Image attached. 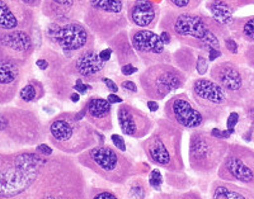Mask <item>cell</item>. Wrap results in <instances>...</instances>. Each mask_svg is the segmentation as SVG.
Wrapping results in <instances>:
<instances>
[{"instance_id": "6da1fadb", "label": "cell", "mask_w": 254, "mask_h": 199, "mask_svg": "<svg viewBox=\"0 0 254 199\" xmlns=\"http://www.w3.org/2000/svg\"><path fill=\"white\" fill-rule=\"evenodd\" d=\"M14 159L28 174L27 199H88L87 179L72 156L46 157L37 151H22Z\"/></svg>"}, {"instance_id": "7a4b0ae2", "label": "cell", "mask_w": 254, "mask_h": 199, "mask_svg": "<svg viewBox=\"0 0 254 199\" xmlns=\"http://www.w3.org/2000/svg\"><path fill=\"white\" fill-rule=\"evenodd\" d=\"M159 28L160 31H168L181 45L203 52L211 49L224 51V40L230 36L228 27L198 10L182 12L165 8L160 17Z\"/></svg>"}, {"instance_id": "3957f363", "label": "cell", "mask_w": 254, "mask_h": 199, "mask_svg": "<svg viewBox=\"0 0 254 199\" xmlns=\"http://www.w3.org/2000/svg\"><path fill=\"white\" fill-rule=\"evenodd\" d=\"M183 131L167 118L156 119L150 135L141 141V148L147 160L168 173H185Z\"/></svg>"}, {"instance_id": "277c9868", "label": "cell", "mask_w": 254, "mask_h": 199, "mask_svg": "<svg viewBox=\"0 0 254 199\" xmlns=\"http://www.w3.org/2000/svg\"><path fill=\"white\" fill-rule=\"evenodd\" d=\"M47 137L56 150L75 156L98 144L97 130L85 119L76 118L75 112L59 113L47 124Z\"/></svg>"}, {"instance_id": "5b68a950", "label": "cell", "mask_w": 254, "mask_h": 199, "mask_svg": "<svg viewBox=\"0 0 254 199\" xmlns=\"http://www.w3.org/2000/svg\"><path fill=\"white\" fill-rule=\"evenodd\" d=\"M76 161L106 182L124 185L137 174V165L110 145L97 144L76 156Z\"/></svg>"}, {"instance_id": "8992f818", "label": "cell", "mask_w": 254, "mask_h": 199, "mask_svg": "<svg viewBox=\"0 0 254 199\" xmlns=\"http://www.w3.org/2000/svg\"><path fill=\"white\" fill-rule=\"evenodd\" d=\"M83 20L102 42H107L130 24L125 0H88Z\"/></svg>"}, {"instance_id": "52a82bcc", "label": "cell", "mask_w": 254, "mask_h": 199, "mask_svg": "<svg viewBox=\"0 0 254 199\" xmlns=\"http://www.w3.org/2000/svg\"><path fill=\"white\" fill-rule=\"evenodd\" d=\"M229 142L217 139L206 130H193L188 141V164L199 175L216 173L224 160Z\"/></svg>"}, {"instance_id": "ba28073f", "label": "cell", "mask_w": 254, "mask_h": 199, "mask_svg": "<svg viewBox=\"0 0 254 199\" xmlns=\"http://www.w3.org/2000/svg\"><path fill=\"white\" fill-rule=\"evenodd\" d=\"M253 70L234 60L219 61L210 69V78L225 92L231 109L240 108L251 89Z\"/></svg>"}, {"instance_id": "9c48e42d", "label": "cell", "mask_w": 254, "mask_h": 199, "mask_svg": "<svg viewBox=\"0 0 254 199\" xmlns=\"http://www.w3.org/2000/svg\"><path fill=\"white\" fill-rule=\"evenodd\" d=\"M45 38L56 51L66 58H72L78 52L95 46V36L81 20L66 23L50 22L45 28Z\"/></svg>"}, {"instance_id": "30bf717a", "label": "cell", "mask_w": 254, "mask_h": 199, "mask_svg": "<svg viewBox=\"0 0 254 199\" xmlns=\"http://www.w3.org/2000/svg\"><path fill=\"white\" fill-rule=\"evenodd\" d=\"M188 76L173 64H155L140 74V87L145 97L151 100H164L172 93L182 89Z\"/></svg>"}, {"instance_id": "8fae6325", "label": "cell", "mask_w": 254, "mask_h": 199, "mask_svg": "<svg viewBox=\"0 0 254 199\" xmlns=\"http://www.w3.org/2000/svg\"><path fill=\"white\" fill-rule=\"evenodd\" d=\"M216 173L220 180L235 183L254 191V149L238 142L229 144Z\"/></svg>"}, {"instance_id": "7c38bea8", "label": "cell", "mask_w": 254, "mask_h": 199, "mask_svg": "<svg viewBox=\"0 0 254 199\" xmlns=\"http://www.w3.org/2000/svg\"><path fill=\"white\" fill-rule=\"evenodd\" d=\"M192 100L203 113L207 122L219 123L231 109L230 101L225 92L211 78H197L192 80L190 87Z\"/></svg>"}, {"instance_id": "4fadbf2b", "label": "cell", "mask_w": 254, "mask_h": 199, "mask_svg": "<svg viewBox=\"0 0 254 199\" xmlns=\"http://www.w3.org/2000/svg\"><path fill=\"white\" fill-rule=\"evenodd\" d=\"M1 114L4 122L0 132H9V135L18 142L27 145L37 144L44 139L45 128L35 113L13 109L1 112Z\"/></svg>"}, {"instance_id": "5bb4252c", "label": "cell", "mask_w": 254, "mask_h": 199, "mask_svg": "<svg viewBox=\"0 0 254 199\" xmlns=\"http://www.w3.org/2000/svg\"><path fill=\"white\" fill-rule=\"evenodd\" d=\"M131 42L145 66L155 64H172V53L162 41L159 33L153 29L135 28L128 31Z\"/></svg>"}, {"instance_id": "9a60e30c", "label": "cell", "mask_w": 254, "mask_h": 199, "mask_svg": "<svg viewBox=\"0 0 254 199\" xmlns=\"http://www.w3.org/2000/svg\"><path fill=\"white\" fill-rule=\"evenodd\" d=\"M164 118L182 130L192 131L202 128L207 122L203 113L186 93H178L165 101Z\"/></svg>"}, {"instance_id": "2e32d148", "label": "cell", "mask_w": 254, "mask_h": 199, "mask_svg": "<svg viewBox=\"0 0 254 199\" xmlns=\"http://www.w3.org/2000/svg\"><path fill=\"white\" fill-rule=\"evenodd\" d=\"M42 56L49 60L50 64L49 69L45 72H46L51 93L59 100L67 101L70 94L74 92V84H75V80L66 71V64L69 58L65 57L61 52L56 51L55 49H49V47L42 51Z\"/></svg>"}, {"instance_id": "e0dca14e", "label": "cell", "mask_w": 254, "mask_h": 199, "mask_svg": "<svg viewBox=\"0 0 254 199\" xmlns=\"http://www.w3.org/2000/svg\"><path fill=\"white\" fill-rule=\"evenodd\" d=\"M66 71L74 80L83 79L85 83H99L107 71V62L99 57L95 46L78 52L66 64Z\"/></svg>"}, {"instance_id": "ac0fdd59", "label": "cell", "mask_w": 254, "mask_h": 199, "mask_svg": "<svg viewBox=\"0 0 254 199\" xmlns=\"http://www.w3.org/2000/svg\"><path fill=\"white\" fill-rule=\"evenodd\" d=\"M31 32L26 29H0V58L24 62L35 51Z\"/></svg>"}, {"instance_id": "d6986e66", "label": "cell", "mask_w": 254, "mask_h": 199, "mask_svg": "<svg viewBox=\"0 0 254 199\" xmlns=\"http://www.w3.org/2000/svg\"><path fill=\"white\" fill-rule=\"evenodd\" d=\"M117 122L122 133L132 139H145L155 126L146 113L128 103L120 104L117 108Z\"/></svg>"}, {"instance_id": "ffe728a7", "label": "cell", "mask_w": 254, "mask_h": 199, "mask_svg": "<svg viewBox=\"0 0 254 199\" xmlns=\"http://www.w3.org/2000/svg\"><path fill=\"white\" fill-rule=\"evenodd\" d=\"M36 14L33 8L19 0H0V29H26L35 26Z\"/></svg>"}, {"instance_id": "44dd1931", "label": "cell", "mask_w": 254, "mask_h": 199, "mask_svg": "<svg viewBox=\"0 0 254 199\" xmlns=\"http://www.w3.org/2000/svg\"><path fill=\"white\" fill-rule=\"evenodd\" d=\"M88 0H44L41 10L51 22L66 23L84 18Z\"/></svg>"}, {"instance_id": "7402d4cb", "label": "cell", "mask_w": 254, "mask_h": 199, "mask_svg": "<svg viewBox=\"0 0 254 199\" xmlns=\"http://www.w3.org/2000/svg\"><path fill=\"white\" fill-rule=\"evenodd\" d=\"M126 15L128 23L135 28L154 31L159 26L162 10L151 0H128L126 1Z\"/></svg>"}, {"instance_id": "603a6c76", "label": "cell", "mask_w": 254, "mask_h": 199, "mask_svg": "<svg viewBox=\"0 0 254 199\" xmlns=\"http://www.w3.org/2000/svg\"><path fill=\"white\" fill-rule=\"evenodd\" d=\"M85 107V119L92 124L95 130L108 132L113 128L112 104L106 98L92 96L84 103Z\"/></svg>"}, {"instance_id": "cb8c5ba5", "label": "cell", "mask_w": 254, "mask_h": 199, "mask_svg": "<svg viewBox=\"0 0 254 199\" xmlns=\"http://www.w3.org/2000/svg\"><path fill=\"white\" fill-rule=\"evenodd\" d=\"M108 47H111L116 56V61L120 66H124L126 64H133L137 65L141 62L136 53L135 49L131 42L130 33L127 29H122L121 32L113 36L112 38L107 41Z\"/></svg>"}, {"instance_id": "d4e9b609", "label": "cell", "mask_w": 254, "mask_h": 199, "mask_svg": "<svg viewBox=\"0 0 254 199\" xmlns=\"http://www.w3.org/2000/svg\"><path fill=\"white\" fill-rule=\"evenodd\" d=\"M19 61L0 58V101H8L14 96L20 75Z\"/></svg>"}, {"instance_id": "484cf974", "label": "cell", "mask_w": 254, "mask_h": 199, "mask_svg": "<svg viewBox=\"0 0 254 199\" xmlns=\"http://www.w3.org/2000/svg\"><path fill=\"white\" fill-rule=\"evenodd\" d=\"M244 6L247 5L240 0H207L206 1V9L211 17L225 27H229V24L235 18V13Z\"/></svg>"}, {"instance_id": "4316f807", "label": "cell", "mask_w": 254, "mask_h": 199, "mask_svg": "<svg viewBox=\"0 0 254 199\" xmlns=\"http://www.w3.org/2000/svg\"><path fill=\"white\" fill-rule=\"evenodd\" d=\"M211 199H254V191L235 183L215 180L211 184Z\"/></svg>"}, {"instance_id": "83f0119b", "label": "cell", "mask_w": 254, "mask_h": 199, "mask_svg": "<svg viewBox=\"0 0 254 199\" xmlns=\"http://www.w3.org/2000/svg\"><path fill=\"white\" fill-rule=\"evenodd\" d=\"M197 50L190 46H182L172 53V64L183 71L187 76H192L196 72Z\"/></svg>"}, {"instance_id": "f1b7e54d", "label": "cell", "mask_w": 254, "mask_h": 199, "mask_svg": "<svg viewBox=\"0 0 254 199\" xmlns=\"http://www.w3.org/2000/svg\"><path fill=\"white\" fill-rule=\"evenodd\" d=\"M230 35L246 44H254V15L235 17L229 24Z\"/></svg>"}, {"instance_id": "f546056e", "label": "cell", "mask_w": 254, "mask_h": 199, "mask_svg": "<svg viewBox=\"0 0 254 199\" xmlns=\"http://www.w3.org/2000/svg\"><path fill=\"white\" fill-rule=\"evenodd\" d=\"M242 110L243 116H244L243 121L246 123V128L242 133V139L247 142H254V70L251 89H249L246 101L243 104Z\"/></svg>"}, {"instance_id": "4dcf8cb0", "label": "cell", "mask_w": 254, "mask_h": 199, "mask_svg": "<svg viewBox=\"0 0 254 199\" xmlns=\"http://www.w3.org/2000/svg\"><path fill=\"white\" fill-rule=\"evenodd\" d=\"M45 96V87L44 84L38 80H32L29 81L27 85H24L19 92L20 99L24 103H33L37 101Z\"/></svg>"}, {"instance_id": "1f68e13d", "label": "cell", "mask_w": 254, "mask_h": 199, "mask_svg": "<svg viewBox=\"0 0 254 199\" xmlns=\"http://www.w3.org/2000/svg\"><path fill=\"white\" fill-rule=\"evenodd\" d=\"M149 196V183L145 182L142 178L133 176L128 185L127 197L130 199H145Z\"/></svg>"}, {"instance_id": "d6a6232c", "label": "cell", "mask_w": 254, "mask_h": 199, "mask_svg": "<svg viewBox=\"0 0 254 199\" xmlns=\"http://www.w3.org/2000/svg\"><path fill=\"white\" fill-rule=\"evenodd\" d=\"M168 6L182 12H194L202 5L203 0H165Z\"/></svg>"}, {"instance_id": "836d02e7", "label": "cell", "mask_w": 254, "mask_h": 199, "mask_svg": "<svg viewBox=\"0 0 254 199\" xmlns=\"http://www.w3.org/2000/svg\"><path fill=\"white\" fill-rule=\"evenodd\" d=\"M165 180L169 185L177 188V189H185L190 184V180L185 173H168L165 175Z\"/></svg>"}, {"instance_id": "e575fe53", "label": "cell", "mask_w": 254, "mask_h": 199, "mask_svg": "<svg viewBox=\"0 0 254 199\" xmlns=\"http://www.w3.org/2000/svg\"><path fill=\"white\" fill-rule=\"evenodd\" d=\"M88 199H119L115 192L106 188L89 187L88 189Z\"/></svg>"}, {"instance_id": "d590c367", "label": "cell", "mask_w": 254, "mask_h": 199, "mask_svg": "<svg viewBox=\"0 0 254 199\" xmlns=\"http://www.w3.org/2000/svg\"><path fill=\"white\" fill-rule=\"evenodd\" d=\"M210 71V61H208L207 53L203 51L197 50V60H196V74L202 78Z\"/></svg>"}, {"instance_id": "8d00e7d4", "label": "cell", "mask_w": 254, "mask_h": 199, "mask_svg": "<svg viewBox=\"0 0 254 199\" xmlns=\"http://www.w3.org/2000/svg\"><path fill=\"white\" fill-rule=\"evenodd\" d=\"M224 53L231 57H239V44L231 35L224 40Z\"/></svg>"}, {"instance_id": "74e56055", "label": "cell", "mask_w": 254, "mask_h": 199, "mask_svg": "<svg viewBox=\"0 0 254 199\" xmlns=\"http://www.w3.org/2000/svg\"><path fill=\"white\" fill-rule=\"evenodd\" d=\"M158 199H203L197 191H186L183 193L160 194Z\"/></svg>"}, {"instance_id": "f35d334b", "label": "cell", "mask_w": 254, "mask_h": 199, "mask_svg": "<svg viewBox=\"0 0 254 199\" xmlns=\"http://www.w3.org/2000/svg\"><path fill=\"white\" fill-rule=\"evenodd\" d=\"M147 183L155 191H162L163 183H164V176H163V174L160 173L159 169H154V170H151L149 173V182Z\"/></svg>"}, {"instance_id": "ab89813d", "label": "cell", "mask_w": 254, "mask_h": 199, "mask_svg": "<svg viewBox=\"0 0 254 199\" xmlns=\"http://www.w3.org/2000/svg\"><path fill=\"white\" fill-rule=\"evenodd\" d=\"M243 60L249 69L254 70V44H247L243 49Z\"/></svg>"}, {"instance_id": "60d3db41", "label": "cell", "mask_w": 254, "mask_h": 199, "mask_svg": "<svg viewBox=\"0 0 254 199\" xmlns=\"http://www.w3.org/2000/svg\"><path fill=\"white\" fill-rule=\"evenodd\" d=\"M74 90L78 92L80 96H85L88 92L92 90V85L89 83H85L83 79H75V84H74Z\"/></svg>"}, {"instance_id": "b9f144b4", "label": "cell", "mask_w": 254, "mask_h": 199, "mask_svg": "<svg viewBox=\"0 0 254 199\" xmlns=\"http://www.w3.org/2000/svg\"><path fill=\"white\" fill-rule=\"evenodd\" d=\"M240 122V114L238 112H230L226 118V128L228 130H237V126Z\"/></svg>"}, {"instance_id": "7bdbcfd3", "label": "cell", "mask_w": 254, "mask_h": 199, "mask_svg": "<svg viewBox=\"0 0 254 199\" xmlns=\"http://www.w3.org/2000/svg\"><path fill=\"white\" fill-rule=\"evenodd\" d=\"M111 141L113 142L117 150L121 151V152H126V142H125V139L121 135H117V133L111 135Z\"/></svg>"}, {"instance_id": "ee69618b", "label": "cell", "mask_w": 254, "mask_h": 199, "mask_svg": "<svg viewBox=\"0 0 254 199\" xmlns=\"http://www.w3.org/2000/svg\"><path fill=\"white\" fill-rule=\"evenodd\" d=\"M120 87H121V89L124 90V92L131 93V94H136L137 90H139L137 84L132 80H122L121 83H120Z\"/></svg>"}, {"instance_id": "f6af8a7d", "label": "cell", "mask_w": 254, "mask_h": 199, "mask_svg": "<svg viewBox=\"0 0 254 199\" xmlns=\"http://www.w3.org/2000/svg\"><path fill=\"white\" fill-rule=\"evenodd\" d=\"M120 71H121L122 75L128 78V76L135 75L136 72L139 71V67L133 64H126V65H124V66H120Z\"/></svg>"}, {"instance_id": "bcb514c9", "label": "cell", "mask_w": 254, "mask_h": 199, "mask_svg": "<svg viewBox=\"0 0 254 199\" xmlns=\"http://www.w3.org/2000/svg\"><path fill=\"white\" fill-rule=\"evenodd\" d=\"M36 151H37L40 155L46 156V157L54 155V150H52L51 146H49L47 144H42V142H41V144H38L37 146H36Z\"/></svg>"}, {"instance_id": "7dc6e473", "label": "cell", "mask_w": 254, "mask_h": 199, "mask_svg": "<svg viewBox=\"0 0 254 199\" xmlns=\"http://www.w3.org/2000/svg\"><path fill=\"white\" fill-rule=\"evenodd\" d=\"M102 83L104 84V87H106L108 90H110V93H119L120 87H119V85H117V83H116L115 80H112V79H111V78H107V76H104V78L102 79Z\"/></svg>"}, {"instance_id": "c3c4849f", "label": "cell", "mask_w": 254, "mask_h": 199, "mask_svg": "<svg viewBox=\"0 0 254 199\" xmlns=\"http://www.w3.org/2000/svg\"><path fill=\"white\" fill-rule=\"evenodd\" d=\"M207 57H208V61L210 62H216V60H219V58L224 57V51H221V50H217V49H211L208 50L207 52Z\"/></svg>"}, {"instance_id": "681fc988", "label": "cell", "mask_w": 254, "mask_h": 199, "mask_svg": "<svg viewBox=\"0 0 254 199\" xmlns=\"http://www.w3.org/2000/svg\"><path fill=\"white\" fill-rule=\"evenodd\" d=\"M112 55L113 51L111 47H106V49H103L102 51H99V57H101L102 61H104V62H110L111 58H112Z\"/></svg>"}, {"instance_id": "f907efd6", "label": "cell", "mask_w": 254, "mask_h": 199, "mask_svg": "<svg viewBox=\"0 0 254 199\" xmlns=\"http://www.w3.org/2000/svg\"><path fill=\"white\" fill-rule=\"evenodd\" d=\"M36 66H37L41 71H47V69H49L50 66L49 60H47L46 57H44V56H41V57L37 58V61H36Z\"/></svg>"}, {"instance_id": "816d5d0a", "label": "cell", "mask_w": 254, "mask_h": 199, "mask_svg": "<svg viewBox=\"0 0 254 199\" xmlns=\"http://www.w3.org/2000/svg\"><path fill=\"white\" fill-rule=\"evenodd\" d=\"M106 99H107V100L110 101V103L112 104V105L124 103V99H122L121 97H120L119 94H117V93H110V94H108L107 98H106Z\"/></svg>"}, {"instance_id": "f5cc1de1", "label": "cell", "mask_w": 254, "mask_h": 199, "mask_svg": "<svg viewBox=\"0 0 254 199\" xmlns=\"http://www.w3.org/2000/svg\"><path fill=\"white\" fill-rule=\"evenodd\" d=\"M159 36H160V38H162V41H163V42H164L165 46H168V45H171L172 41H173V36H172L171 33L168 32V31H160Z\"/></svg>"}, {"instance_id": "db71d44e", "label": "cell", "mask_w": 254, "mask_h": 199, "mask_svg": "<svg viewBox=\"0 0 254 199\" xmlns=\"http://www.w3.org/2000/svg\"><path fill=\"white\" fill-rule=\"evenodd\" d=\"M19 1H22L23 4L28 5L29 8H33V9L42 5V0H19Z\"/></svg>"}, {"instance_id": "11a10c76", "label": "cell", "mask_w": 254, "mask_h": 199, "mask_svg": "<svg viewBox=\"0 0 254 199\" xmlns=\"http://www.w3.org/2000/svg\"><path fill=\"white\" fill-rule=\"evenodd\" d=\"M146 105H147V109L150 110L151 113H155L159 110V103L156 100H151V99H149Z\"/></svg>"}, {"instance_id": "9f6ffc18", "label": "cell", "mask_w": 254, "mask_h": 199, "mask_svg": "<svg viewBox=\"0 0 254 199\" xmlns=\"http://www.w3.org/2000/svg\"><path fill=\"white\" fill-rule=\"evenodd\" d=\"M80 97H81L80 94H79L78 92H75V90H74V92L70 94L69 100L71 101V103H79V101H80Z\"/></svg>"}, {"instance_id": "6f0895ef", "label": "cell", "mask_w": 254, "mask_h": 199, "mask_svg": "<svg viewBox=\"0 0 254 199\" xmlns=\"http://www.w3.org/2000/svg\"><path fill=\"white\" fill-rule=\"evenodd\" d=\"M240 1H243V3L246 4L247 6H248V5H254V0H240Z\"/></svg>"}]
</instances>
